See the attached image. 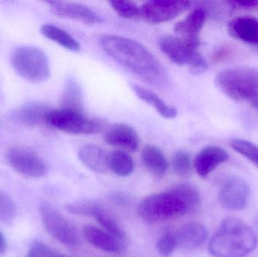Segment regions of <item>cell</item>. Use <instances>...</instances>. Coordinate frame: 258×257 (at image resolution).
Wrapping results in <instances>:
<instances>
[{
    "mask_svg": "<svg viewBox=\"0 0 258 257\" xmlns=\"http://www.w3.org/2000/svg\"><path fill=\"white\" fill-rule=\"evenodd\" d=\"M99 44L109 57L144 81L156 87L168 85L169 77L166 69L142 44L129 38L111 34L101 36Z\"/></svg>",
    "mask_w": 258,
    "mask_h": 257,
    "instance_id": "6da1fadb",
    "label": "cell"
},
{
    "mask_svg": "<svg viewBox=\"0 0 258 257\" xmlns=\"http://www.w3.org/2000/svg\"><path fill=\"white\" fill-rule=\"evenodd\" d=\"M258 238L251 226L237 217L224 219L209 243L215 257H245L257 247Z\"/></svg>",
    "mask_w": 258,
    "mask_h": 257,
    "instance_id": "7a4b0ae2",
    "label": "cell"
},
{
    "mask_svg": "<svg viewBox=\"0 0 258 257\" xmlns=\"http://www.w3.org/2000/svg\"><path fill=\"white\" fill-rule=\"evenodd\" d=\"M140 217L149 223L165 221L190 214L189 208L174 187L146 196L138 205Z\"/></svg>",
    "mask_w": 258,
    "mask_h": 257,
    "instance_id": "3957f363",
    "label": "cell"
},
{
    "mask_svg": "<svg viewBox=\"0 0 258 257\" xmlns=\"http://www.w3.org/2000/svg\"><path fill=\"white\" fill-rule=\"evenodd\" d=\"M217 87L236 101L252 102L258 98V69L236 67L225 69L215 78Z\"/></svg>",
    "mask_w": 258,
    "mask_h": 257,
    "instance_id": "277c9868",
    "label": "cell"
},
{
    "mask_svg": "<svg viewBox=\"0 0 258 257\" xmlns=\"http://www.w3.org/2000/svg\"><path fill=\"white\" fill-rule=\"evenodd\" d=\"M10 62L15 72L30 82H43L50 77L49 60L40 48L18 47L11 54Z\"/></svg>",
    "mask_w": 258,
    "mask_h": 257,
    "instance_id": "5b68a950",
    "label": "cell"
},
{
    "mask_svg": "<svg viewBox=\"0 0 258 257\" xmlns=\"http://www.w3.org/2000/svg\"><path fill=\"white\" fill-rule=\"evenodd\" d=\"M45 123L54 129L70 134H97L104 128V121L92 119L85 116L83 113L71 110H51L47 115Z\"/></svg>",
    "mask_w": 258,
    "mask_h": 257,
    "instance_id": "8992f818",
    "label": "cell"
},
{
    "mask_svg": "<svg viewBox=\"0 0 258 257\" xmlns=\"http://www.w3.org/2000/svg\"><path fill=\"white\" fill-rule=\"evenodd\" d=\"M39 213L45 230L54 239L69 247L80 244V236L75 226L51 204L42 202Z\"/></svg>",
    "mask_w": 258,
    "mask_h": 257,
    "instance_id": "52a82bcc",
    "label": "cell"
},
{
    "mask_svg": "<svg viewBox=\"0 0 258 257\" xmlns=\"http://www.w3.org/2000/svg\"><path fill=\"white\" fill-rule=\"evenodd\" d=\"M161 51L176 64L187 66L191 72L195 74L203 73L207 69L206 59L197 50L188 47L177 36H162L159 41Z\"/></svg>",
    "mask_w": 258,
    "mask_h": 257,
    "instance_id": "ba28073f",
    "label": "cell"
},
{
    "mask_svg": "<svg viewBox=\"0 0 258 257\" xmlns=\"http://www.w3.org/2000/svg\"><path fill=\"white\" fill-rule=\"evenodd\" d=\"M186 0H151L141 6V18L150 24L168 22L190 8Z\"/></svg>",
    "mask_w": 258,
    "mask_h": 257,
    "instance_id": "9c48e42d",
    "label": "cell"
},
{
    "mask_svg": "<svg viewBox=\"0 0 258 257\" xmlns=\"http://www.w3.org/2000/svg\"><path fill=\"white\" fill-rule=\"evenodd\" d=\"M249 184L242 177L231 175L221 184L218 193V201L221 206L230 211L244 209L250 197Z\"/></svg>",
    "mask_w": 258,
    "mask_h": 257,
    "instance_id": "30bf717a",
    "label": "cell"
},
{
    "mask_svg": "<svg viewBox=\"0 0 258 257\" xmlns=\"http://www.w3.org/2000/svg\"><path fill=\"white\" fill-rule=\"evenodd\" d=\"M8 164L21 175L29 178H41L46 173L43 160L33 151L21 146L11 147L6 152Z\"/></svg>",
    "mask_w": 258,
    "mask_h": 257,
    "instance_id": "8fae6325",
    "label": "cell"
},
{
    "mask_svg": "<svg viewBox=\"0 0 258 257\" xmlns=\"http://www.w3.org/2000/svg\"><path fill=\"white\" fill-rule=\"evenodd\" d=\"M207 18L203 8H197L174 27V32L188 47L197 50L200 45V33Z\"/></svg>",
    "mask_w": 258,
    "mask_h": 257,
    "instance_id": "7c38bea8",
    "label": "cell"
},
{
    "mask_svg": "<svg viewBox=\"0 0 258 257\" xmlns=\"http://www.w3.org/2000/svg\"><path fill=\"white\" fill-rule=\"evenodd\" d=\"M51 12L59 18L74 20L86 24L102 22V18L87 6L70 2L49 0L46 2Z\"/></svg>",
    "mask_w": 258,
    "mask_h": 257,
    "instance_id": "4fadbf2b",
    "label": "cell"
},
{
    "mask_svg": "<svg viewBox=\"0 0 258 257\" xmlns=\"http://www.w3.org/2000/svg\"><path fill=\"white\" fill-rule=\"evenodd\" d=\"M107 144L120 148L129 152H135L139 148L140 137L130 125L123 123L114 124L108 128L104 134Z\"/></svg>",
    "mask_w": 258,
    "mask_h": 257,
    "instance_id": "5bb4252c",
    "label": "cell"
},
{
    "mask_svg": "<svg viewBox=\"0 0 258 257\" xmlns=\"http://www.w3.org/2000/svg\"><path fill=\"white\" fill-rule=\"evenodd\" d=\"M228 158V153L223 148L217 146H206L196 155L194 167L199 176L206 178Z\"/></svg>",
    "mask_w": 258,
    "mask_h": 257,
    "instance_id": "9a60e30c",
    "label": "cell"
},
{
    "mask_svg": "<svg viewBox=\"0 0 258 257\" xmlns=\"http://www.w3.org/2000/svg\"><path fill=\"white\" fill-rule=\"evenodd\" d=\"M83 235L89 244L107 253H120L123 251L126 244L105 230L91 225L83 227Z\"/></svg>",
    "mask_w": 258,
    "mask_h": 257,
    "instance_id": "2e32d148",
    "label": "cell"
},
{
    "mask_svg": "<svg viewBox=\"0 0 258 257\" xmlns=\"http://www.w3.org/2000/svg\"><path fill=\"white\" fill-rule=\"evenodd\" d=\"M50 109L39 102H28L14 110L11 114L12 120L27 127H37L45 122Z\"/></svg>",
    "mask_w": 258,
    "mask_h": 257,
    "instance_id": "e0dca14e",
    "label": "cell"
},
{
    "mask_svg": "<svg viewBox=\"0 0 258 257\" xmlns=\"http://www.w3.org/2000/svg\"><path fill=\"white\" fill-rule=\"evenodd\" d=\"M230 34L235 39L258 47V18L237 17L228 24Z\"/></svg>",
    "mask_w": 258,
    "mask_h": 257,
    "instance_id": "ac0fdd59",
    "label": "cell"
},
{
    "mask_svg": "<svg viewBox=\"0 0 258 257\" xmlns=\"http://www.w3.org/2000/svg\"><path fill=\"white\" fill-rule=\"evenodd\" d=\"M177 244L184 250H195L201 247L209 236L207 229L200 223H186L175 233Z\"/></svg>",
    "mask_w": 258,
    "mask_h": 257,
    "instance_id": "d6986e66",
    "label": "cell"
},
{
    "mask_svg": "<svg viewBox=\"0 0 258 257\" xmlns=\"http://www.w3.org/2000/svg\"><path fill=\"white\" fill-rule=\"evenodd\" d=\"M78 157L89 170L104 174L109 170L108 154L95 144H86L80 148Z\"/></svg>",
    "mask_w": 258,
    "mask_h": 257,
    "instance_id": "ffe728a7",
    "label": "cell"
},
{
    "mask_svg": "<svg viewBox=\"0 0 258 257\" xmlns=\"http://www.w3.org/2000/svg\"><path fill=\"white\" fill-rule=\"evenodd\" d=\"M141 161L150 174L159 178L164 176L168 169V160L165 154L153 145H147L143 149Z\"/></svg>",
    "mask_w": 258,
    "mask_h": 257,
    "instance_id": "44dd1931",
    "label": "cell"
},
{
    "mask_svg": "<svg viewBox=\"0 0 258 257\" xmlns=\"http://www.w3.org/2000/svg\"><path fill=\"white\" fill-rule=\"evenodd\" d=\"M132 89L138 98L151 106L162 117L172 119L177 116V111L175 107L168 105L155 92L138 84H132Z\"/></svg>",
    "mask_w": 258,
    "mask_h": 257,
    "instance_id": "7402d4cb",
    "label": "cell"
},
{
    "mask_svg": "<svg viewBox=\"0 0 258 257\" xmlns=\"http://www.w3.org/2000/svg\"><path fill=\"white\" fill-rule=\"evenodd\" d=\"M60 106L63 110L83 113L84 98L83 89L74 78L70 77L67 80L60 98Z\"/></svg>",
    "mask_w": 258,
    "mask_h": 257,
    "instance_id": "603a6c76",
    "label": "cell"
},
{
    "mask_svg": "<svg viewBox=\"0 0 258 257\" xmlns=\"http://www.w3.org/2000/svg\"><path fill=\"white\" fill-rule=\"evenodd\" d=\"M40 31L45 38L69 51L78 52L81 50L80 42L68 32L57 26L50 24H44L41 27Z\"/></svg>",
    "mask_w": 258,
    "mask_h": 257,
    "instance_id": "cb8c5ba5",
    "label": "cell"
},
{
    "mask_svg": "<svg viewBox=\"0 0 258 257\" xmlns=\"http://www.w3.org/2000/svg\"><path fill=\"white\" fill-rule=\"evenodd\" d=\"M91 217H94L96 221L104 228L106 232H108L119 241L126 243L127 237L125 231L105 208L95 203Z\"/></svg>",
    "mask_w": 258,
    "mask_h": 257,
    "instance_id": "d4e9b609",
    "label": "cell"
},
{
    "mask_svg": "<svg viewBox=\"0 0 258 257\" xmlns=\"http://www.w3.org/2000/svg\"><path fill=\"white\" fill-rule=\"evenodd\" d=\"M108 167L115 175L125 178L133 173L135 163L128 152L114 150L108 154Z\"/></svg>",
    "mask_w": 258,
    "mask_h": 257,
    "instance_id": "484cf974",
    "label": "cell"
},
{
    "mask_svg": "<svg viewBox=\"0 0 258 257\" xmlns=\"http://www.w3.org/2000/svg\"><path fill=\"white\" fill-rule=\"evenodd\" d=\"M230 146L236 152L243 155L258 168V146L242 139H235L230 142Z\"/></svg>",
    "mask_w": 258,
    "mask_h": 257,
    "instance_id": "4316f807",
    "label": "cell"
},
{
    "mask_svg": "<svg viewBox=\"0 0 258 257\" xmlns=\"http://www.w3.org/2000/svg\"><path fill=\"white\" fill-rule=\"evenodd\" d=\"M110 6L116 14L126 19H138L141 18V7L136 3L125 0H113Z\"/></svg>",
    "mask_w": 258,
    "mask_h": 257,
    "instance_id": "83f0119b",
    "label": "cell"
},
{
    "mask_svg": "<svg viewBox=\"0 0 258 257\" xmlns=\"http://www.w3.org/2000/svg\"><path fill=\"white\" fill-rule=\"evenodd\" d=\"M173 169L177 175L187 177L191 173V157L186 151H177L172 160Z\"/></svg>",
    "mask_w": 258,
    "mask_h": 257,
    "instance_id": "f1b7e54d",
    "label": "cell"
},
{
    "mask_svg": "<svg viewBox=\"0 0 258 257\" xmlns=\"http://www.w3.org/2000/svg\"><path fill=\"white\" fill-rule=\"evenodd\" d=\"M177 247L175 233L170 231L165 232L156 243L158 252L161 256L164 257L171 256Z\"/></svg>",
    "mask_w": 258,
    "mask_h": 257,
    "instance_id": "f546056e",
    "label": "cell"
},
{
    "mask_svg": "<svg viewBox=\"0 0 258 257\" xmlns=\"http://www.w3.org/2000/svg\"><path fill=\"white\" fill-rule=\"evenodd\" d=\"M16 215V207L13 200L3 192L0 191V222L11 223Z\"/></svg>",
    "mask_w": 258,
    "mask_h": 257,
    "instance_id": "4dcf8cb0",
    "label": "cell"
},
{
    "mask_svg": "<svg viewBox=\"0 0 258 257\" xmlns=\"http://www.w3.org/2000/svg\"><path fill=\"white\" fill-rule=\"evenodd\" d=\"M27 257H70L53 250L39 241H34L30 246Z\"/></svg>",
    "mask_w": 258,
    "mask_h": 257,
    "instance_id": "1f68e13d",
    "label": "cell"
},
{
    "mask_svg": "<svg viewBox=\"0 0 258 257\" xmlns=\"http://www.w3.org/2000/svg\"><path fill=\"white\" fill-rule=\"evenodd\" d=\"M94 202H74V203L68 204L66 206V209L68 212L75 215L90 216L92 215L93 211Z\"/></svg>",
    "mask_w": 258,
    "mask_h": 257,
    "instance_id": "d6a6232c",
    "label": "cell"
},
{
    "mask_svg": "<svg viewBox=\"0 0 258 257\" xmlns=\"http://www.w3.org/2000/svg\"><path fill=\"white\" fill-rule=\"evenodd\" d=\"M227 3L232 7L239 9H251L258 6L257 0H232Z\"/></svg>",
    "mask_w": 258,
    "mask_h": 257,
    "instance_id": "836d02e7",
    "label": "cell"
},
{
    "mask_svg": "<svg viewBox=\"0 0 258 257\" xmlns=\"http://www.w3.org/2000/svg\"><path fill=\"white\" fill-rule=\"evenodd\" d=\"M6 250V241L4 235L0 232V254L4 253Z\"/></svg>",
    "mask_w": 258,
    "mask_h": 257,
    "instance_id": "e575fe53",
    "label": "cell"
},
{
    "mask_svg": "<svg viewBox=\"0 0 258 257\" xmlns=\"http://www.w3.org/2000/svg\"><path fill=\"white\" fill-rule=\"evenodd\" d=\"M251 104H252L253 107H254L258 111V98L251 102Z\"/></svg>",
    "mask_w": 258,
    "mask_h": 257,
    "instance_id": "d590c367",
    "label": "cell"
},
{
    "mask_svg": "<svg viewBox=\"0 0 258 257\" xmlns=\"http://www.w3.org/2000/svg\"><path fill=\"white\" fill-rule=\"evenodd\" d=\"M257 225H258V220H257Z\"/></svg>",
    "mask_w": 258,
    "mask_h": 257,
    "instance_id": "8d00e7d4",
    "label": "cell"
}]
</instances>
